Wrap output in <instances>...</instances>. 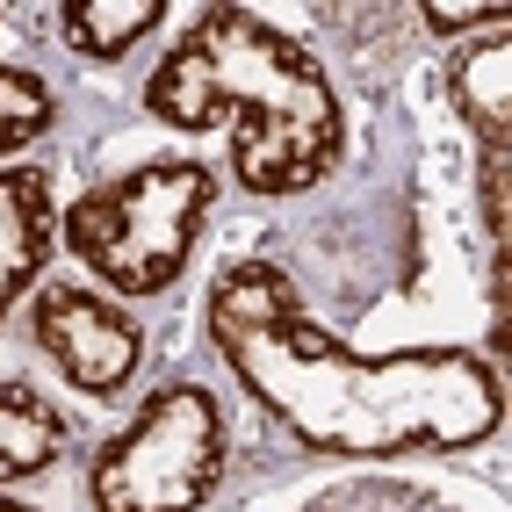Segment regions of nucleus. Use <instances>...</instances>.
I'll list each match as a JSON object with an SVG mask.
<instances>
[{
  "label": "nucleus",
  "instance_id": "2",
  "mask_svg": "<svg viewBox=\"0 0 512 512\" xmlns=\"http://www.w3.org/2000/svg\"><path fill=\"white\" fill-rule=\"evenodd\" d=\"M145 116L166 130H231V181L289 202L347 166V101L311 44L253 8H202L145 80Z\"/></svg>",
  "mask_w": 512,
  "mask_h": 512
},
{
  "label": "nucleus",
  "instance_id": "3",
  "mask_svg": "<svg viewBox=\"0 0 512 512\" xmlns=\"http://www.w3.org/2000/svg\"><path fill=\"white\" fill-rule=\"evenodd\" d=\"M210 210H217V166L188 159V152H159V159H138L130 174L65 202L58 246L94 282H109L116 303L123 296H166L188 275Z\"/></svg>",
  "mask_w": 512,
  "mask_h": 512
},
{
  "label": "nucleus",
  "instance_id": "4",
  "mask_svg": "<svg viewBox=\"0 0 512 512\" xmlns=\"http://www.w3.org/2000/svg\"><path fill=\"white\" fill-rule=\"evenodd\" d=\"M231 462V412L210 383H159L87 462L94 512H202Z\"/></svg>",
  "mask_w": 512,
  "mask_h": 512
},
{
  "label": "nucleus",
  "instance_id": "5",
  "mask_svg": "<svg viewBox=\"0 0 512 512\" xmlns=\"http://www.w3.org/2000/svg\"><path fill=\"white\" fill-rule=\"evenodd\" d=\"M29 339L58 361V375L80 397H101V404L116 390H130V375L145 361V325L109 289H87V282H37V296H29Z\"/></svg>",
  "mask_w": 512,
  "mask_h": 512
},
{
  "label": "nucleus",
  "instance_id": "12",
  "mask_svg": "<svg viewBox=\"0 0 512 512\" xmlns=\"http://www.w3.org/2000/svg\"><path fill=\"white\" fill-rule=\"evenodd\" d=\"M419 22L433 29V37H484V29H512L505 8H440V0H426Z\"/></svg>",
  "mask_w": 512,
  "mask_h": 512
},
{
  "label": "nucleus",
  "instance_id": "11",
  "mask_svg": "<svg viewBox=\"0 0 512 512\" xmlns=\"http://www.w3.org/2000/svg\"><path fill=\"white\" fill-rule=\"evenodd\" d=\"M58 130V94L29 65H0V159H15L29 145H44Z\"/></svg>",
  "mask_w": 512,
  "mask_h": 512
},
{
  "label": "nucleus",
  "instance_id": "1",
  "mask_svg": "<svg viewBox=\"0 0 512 512\" xmlns=\"http://www.w3.org/2000/svg\"><path fill=\"white\" fill-rule=\"evenodd\" d=\"M210 339L267 419L303 455L390 469L412 455H469L505 426V375L469 347L354 354L311 318L275 260H224L210 282Z\"/></svg>",
  "mask_w": 512,
  "mask_h": 512
},
{
  "label": "nucleus",
  "instance_id": "10",
  "mask_svg": "<svg viewBox=\"0 0 512 512\" xmlns=\"http://www.w3.org/2000/svg\"><path fill=\"white\" fill-rule=\"evenodd\" d=\"M166 0H65L58 8V29L65 44H73L80 58L94 65H123L130 51H138L152 29H166Z\"/></svg>",
  "mask_w": 512,
  "mask_h": 512
},
{
  "label": "nucleus",
  "instance_id": "7",
  "mask_svg": "<svg viewBox=\"0 0 512 512\" xmlns=\"http://www.w3.org/2000/svg\"><path fill=\"white\" fill-rule=\"evenodd\" d=\"M58 253V195L44 166H0V325L22 296H37Z\"/></svg>",
  "mask_w": 512,
  "mask_h": 512
},
{
  "label": "nucleus",
  "instance_id": "6",
  "mask_svg": "<svg viewBox=\"0 0 512 512\" xmlns=\"http://www.w3.org/2000/svg\"><path fill=\"white\" fill-rule=\"evenodd\" d=\"M246 512H498L491 491H469V484H448V476H412V469H339V476H318V484H296V491H275Z\"/></svg>",
  "mask_w": 512,
  "mask_h": 512
},
{
  "label": "nucleus",
  "instance_id": "8",
  "mask_svg": "<svg viewBox=\"0 0 512 512\" xmlns=\"http://www.w3.org/2000/svg\"><path fill=\"white\" fill-rule=\"evenodd\" d=\"M448 101L484 145H512V29L462 37L448 65Z\"/></svg>",
  "mask_w": 512,
  "mask_h": 512
},
{
  "label": "nucleus",
  "instance_id": "13",
  "mask_svg": "<svg viewBox=\"0 0 512 512\" xmlns=\"http://www.w3.org/2000/svg\"><path fill=\"white\" fill-rule=\"evenodd\" d=\"M0 512H44V505H22V498H8V491H0Z\"/></svg>",
  "mask_w": 512,
  "mask_h": 512
},
{
  "label": "nucleus",
  "instance_id": "9",
  "mask_svg": "<svg viewBox=\"0 0 512 512\" xmlns=\"http://www.w3.org/2000/svg\"><path fill=\"white\" fill-rule=\"evenodd\" d=\"M65 412L37 390L22 383V375H8L0 383V491L8 484H29V476H44L58 455H65Z\"/></svg>",
  "mask_w": 512,
  "mask_h": 512
}]
</instances>
